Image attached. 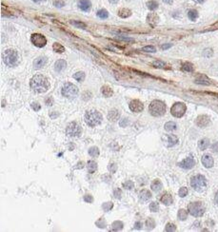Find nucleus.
I'll return each mask as SVG.
<instances>
[{
    "instance_id": "13d9d810",
    "label": "nucleus",
    "mask_w": 218,
    "mask_h": 232,
    "mask_svg": "<svg viewBox=\"0 0 218 232\" xmlns=\"http://www.w3.org/2000/svg\"><path fill=\"white\" fill-rule=\"evenodd\" d=\"M135 229H141L142 228V223L141 222H136L135 225Z\"/></svg>"
},
{
    "instance_id": "6ab92c4d",
    "label": "nucleus",
    "mask_w": 218,
    "mask_h": 232,
    "mask_svg": "<svg viewBox=\"0 0 218 232\" xmlns=\"http://www.w3.org/2000/svg\"><path fill=\"white\" fill-rule=\"evenodd\" d=\"M150 198H152V193H150V191L148 189H143L140 191V193H139V199H140L142 202H147Z\"/></svg>"
},
{
    "instance_id": "4c0bfd02",
    "label": "nucleus",
    "mask_w": 218,
    "mask_h": 232,
    "mask_svg": "<svg viewBox=\"0 0 218 232\" xmlns=\"http://www.w3.org/2000/svg\"><path fill=\"white\" fill-rule=\"evenodd\" d=\"M182 70H183L184 71H187V73H192V71H193V66H192V63L186 62V63L183 64Z\"/></svg>"
},
{
    "instance_id": "a878e982",
    "label": "nucleus",
    "mask_w": 218,
    "mask_h": 232,
    "mask_svg": "<svg viewBox=\"0 0 218 232\" xmlns=\"http://www.w3.org/2000/svg\"><path fill=\"white\" fill-rule=\"evenodd\" d=\"M162 183L161 182L158 180V179H155L153 183H152V185H150V187H152V189L154 191V192H158V191H160L161 189H162Z\"/></svg>"
},
{
    "instance_id": "69168bd1",
    "label": "nucleus",
    "mask_w": 218,
    "mask_h": 232,
    "mask_svg": "<svg viewBox=\"0 0 218 232\" xmlns=\"http://www.w3.org/2000/svg\"><path fill=\"white\" fill-rule=\"evenodd\" d=\"M109 1H110L111 4H115V3L118 2V0H109Z\"/></svg>"
},
{
    "instance_id": "c756f323",
    "label": "nucleus",
    "mask_w": 218,
    "mask_h": 232,
    "mask_svg": "<svg viewBox=\"0 0 218 232\" xmlns=\"http://www.w3.org/2000/svg\"><path fill=\"white\" fill-rule=\"evenodd\" d=\"M164 128H165V129L167 131H173V130L176 129L177 126H176V124L174 122H171H171H167L165 124Z\"/></svg>"
},
{
    "instance_id": "bf43d9fd",
    "label": "nucleus",
    "mask_w": 218,
    "mask_h": 232,
    "mask_svg": "<svg viewBox=\"0 0 218 232\" xmlns=\"http://www.w3.org/2000/svg\"><path fill=\"white\" fill-rule=\"evenodd\" d=\"M172 45L171 44H164V45H162V49H170Z\"/></svg>"
},
{
    "instance_id": "f8f14e48",
    "label": "nucleus",
    "mask_w": 218,
    "mask_h": 232,
    "mask_svg": "<svg viewBox=\"0 0 218 232\" xmlns=\"http://www.w3.org/2000/svg\"><path fill=\"white\" fill-rule=\"evenodd\" d=\"M130 109L132 110V112H135V113H138V112H141L142 110L144 109V105L141 101L139 100H136V99H135V100L131 101L130 103Z\"/></svg>"
},
{
    "instance_id": "4d7b16f0",
    "label": "nucleus",
    "mask_w": 218,
    "mask_h": 232,
    "mask_svg": "<svg viewBox=\"0 0 218 232\" xmlns=\"http://www.w3.org/2000/svg\"><path fill=\"white\" fill-rule=\"evenodd\" d=\"M211 148H212V150H213L214 152H218V142L214 143L213 145L211 146Z\"/></svg>"
},
{
    "instance_id": "79ce46f5",
    "label": "nucleus",
    "mask_w": 218,
    "mask_h": 232,
    "mask_svg": "<svg viewBox=\"0 0 218 232\" xmlns=\"http://www.w3.org/2000/svg\"><path fill=\"white\" fill-rule=\"evenodd\" d=\"M113 207H114V205H113V203H111V202H109V203H104L103 205H102L103 210H104V211H106V212H108V211L111 210V209H113Z\"/></svg>"
},
{
    "instance_id": "0e129e2a",
    "label": "nucleus",
    "mask_w": 218,
    "mask_h": 232,
    "mask_svg": "<svg viewBox=\"0 0 218 232\" xmlns=\"http://www.w3.org/2000/svg\"><path fill=\"white\" fill-rule=\"evenodd\" d=\"M33 2H35V3H39V2H44V1H46V0H32Z\"/></svg>"
},
{
    "instance_id": "20e7f679",
    "label": "nucleus",
    "mask_w": 218,
    "mask_h": 232,
    "mask_svg": "<svg viewBox=\"0 0 218 232\" xmlns=\"http://www.w3.org/2000/svg\"><path fill=\"white\" fill-rule=\"evenodd\" d=\"M149 112L154 117H161L166 112V105L160 100H154L150 104Z\"/></svg>"
},
{
    "instance_id": "c9c22d12",
    "label": "nucleus",
    "mask_w": 218,
    "mask_h": 232,
    "mask_svg": "<svg viewBox=\"0 0 218 232\" xmlns=\"http://www.w3.org/2000/svg\"><path fill=\"white\" fill-rule=\"evenodd\" d=\"M147 7L150 10H154L158 8V2L155 1V0H150V1L147 3Z\"/></svg>"
},
{
    "instance_id": "052dcab7",
    "label": "nucleus",
    "mask_w": 218,
    "mask_h": 232,
    "mask_svg": "<svg viewBox=\"0 0 218 232\" xmlns=\"http://www.w3.org/2000/svg\"><path fill=\"white\" fill-rule=\"evenodd\" d=\"M164 3H166V4H172V2H173V0H162Z\"/></svg>"
},
{
    "instance_id": "dca6fc26",
    "label": "nucleus",
    "mask_w": 218,
    "mask_h": 232,
    "mask_svg": "<svg viewBox=\"0 0 218 232\" xmlns=\"http://www.w3.org/2000/svg\"><path fill=\"white\" fill-rule=\"evenodd\" d=\"M78 7L80 8L83 12H89L92 8V3L90 0H79L78 2Z\"/></svg>"
},
{
    "instance_id": "5701e85b",
    "label": "nucleus",
    "mask_w": 218,
    "mask_h": 232,
    "mask_svg": "<svg viewBox=\"0 0 218 232\" xmlns=\"http://www.w3.org/2000/svg\"><path fill=\"white\" fill-rule=\"evenodd\" d=\"M87 169H88V172L89 173H93L95 172L96 169H97V164L96 162L92 161V160H90V161H88L87 163Z\"/></svg>"
},
{
    "instance_id": "3c124183",
    "label": "nucleus",
    "mask_w": 218,
    "mask_h": 232,
    "mask_svg": "<svg viewBox=\"0 0 218 232\" xmlns=\"http://www.w3.org/2000/svg\"><path fill=\"white\" fill-rule=\"evenodd\" d=\"M31 107H32V109L33 110H35V112H38V110H40V109H41L40 104L37 103V102H33V103H32Z\"/></svg>"
},
{
    "instance_id": "7c9ffc66",
    "label": "nucleus",
    "mask_w": 218,
    "mask_h": 232,
    "mask_svg": "<svg viewBox=\"0 0 218 232\" xmlns=\"http://www.w3.org/2000/svg\"><path fill=\"white\" fill-rule=\"evenodd\" d=\"M89 154H90V156L95 158V157H98L99 156V148L97 147H92L89 148Z\"/></svg>"
},
{
    "instance_id": "37998d69",
    "label": "nucleus",
    "mask_w": 218,
    "mask_h": 232,
    "mask_svg": "<svg viewBox=\"0 0 218 232\" xmlns=\"http://www.w3.org/2000/svg\"><path fill=\"white\" fill-rule=\"evenodd\" d=\"M175 230H176V226H175L174 224L169 223V224L166 225L165 231H167V232H173V231H175Z\"/></svg>"
},
{
    "instance_id": "58836bf2",
    "label": "nucleus",
    "mask_w": 218,
    "mask_h": 232,
    "mask_svg": "<svg viewBox=\"0 0 218 232\" xmlns=\"http://www.w3.org/2000/svg\"><path fill=\"white\" fill-rule=\"evenodd\" d=\"M111 226H113V230H121L123 228V226H124V225H123L122 222H120V221H116V222H114L113 225H111Z\"/></svg>"
},
{
    "instance_id": "6e6d98bb",
    "label": "nucleus",
    "mask_w": 218,
    "mask_h": 232,
    "mask_svg": "<svg viewBox=\"0 0 218 232\" xmlns=\"http://www.w3.org/2000/svg\"><path fill=\"white\" fill-rule=\"evenodd\" d=\"M119 125H120V126H122V128H125V126H128V119L127 118H123L121 121H120V123H119Z\"/></svg>"
},
{
    "instance_id": "c85d7f7f",
    "label": "nucleus",
    "mask_w": 218,
    "mask_h": 232,
    "mask_svg": "<svg viewBox=\"0 0 218 232\" xmlns=\"http://www.w3.org/2000/svg\"><path fill=\"white\" fill-rule=\"evenodd\" d=\"M188 17L189 18V20L195 21L198 18V12L196 10H189L188 12Z\"/></svg>"
},
{
    "instance_id": "8fccbe9b",
    "label": "nucleus",
    "mask_w": 218,
    "mask_h": 232,
    "mask_svg": "<svg viewBox=\"0 0 218 232\" xmlns=\"http://www.w3.org/2000/svg\"><path fill=\"white\" fill-rule=\"evenodd\" d=\"M95 224H96V225L98 226V228H104L105 226H106V222H105V220L103 218L99 219Z\"/></svg>"
},
{
    "instance_id": "ddd939ff",
    "label": "nucleus",
    "mask_w": 218,
    "mask_h": 232,
    "mask_svg": "<svg viewBox=\"0 0 218 232\" xmlns=\"http://www.w3.org/2000/svg\"><path fill=\"white\" fill-rule=\"evenodd\" d=\"M196 125L199 128H205V126H209L210 123V119L208 115H200L196 118Z\"/></svg>"
},
{
    "instance_id": "9b49d317",
    "label": "nucleus",
    "mask_w": 218,
    "mask_h": 232,
    "mask_svg": "<svg viewBox=\"0 0 218 232\" xmlns=\"http://www.w3.org/2000/svg\"><path fill=\"white\" fill-rule=\"evenodd\" d=\"M178 165L184 169H191L195 165V160L192 156H189V157H187L186 159H184L183 161H181L178 164Z\"/></svg>"
},
{
    "instance_id": "4be33fe9",
    "label": "nucleus",
    "mask_w": 218,
    "mask_h": 232,
    "mask_svg": "<svg viewBox=\"0 0 218 232\" xmlns=\"http://www.w3.org/2000/svg\"><path fill=\"white\" fill-rule=\"evenodd\" d=\"M119 116H120V114L118 112V110L117 109H111L108 113V119L110 121H111V122H114V121H116L119 118Z\"/></svg>"
},
{
    "instance_id": "2f4dec72",
    "label": "nucleus",
    "mask_w": 218,
    "mask_h": 232,
    "mask_svg": "<svg viewBox=\"0 0 218 232\" xmlns=\"http://www.w3.org/2000/svg\"><path fill=\"white\" fill-rule=\"evenodd\" d=\"M177 217L180 221H185L188 218V211L185 210V209H183V208L179 209V211H178V214H177Z\"/></svg>"
},
{
    "instance_id": "e2e57ef3",
    "label": "nucleus",
    "mask_w": 218,
    "mask_h": 232,
    "mask_svg": "<svg viewBox=\"0 0 218 232\" xmlns=\"http://www.w3.org/2000/svg\"><path fill=\"white\" fill-rule=\"evenodd\" d=\"M195 2H197V3H200V4H202V3H204L205 2V0H194Z\"/></svg>"
},
{
    "instance_id": "423d86ee",
    "label": "nucleus",
    "mask_w": 218,
    "mask_h": 232,
    "mask_svg": "<svg viewBox=\"0 0 218 232\" xmlns=\"http://www.w3.org/2000/svg\"><path fill=\"white\" fill-rule=\"evenodd\" d=\"M188 210L189 213L193 217H201L205 213V207L201 202H193L189 205Z\"/></svg>"
},
{
    "instance_id": "6e6552de",
    "label": "nucleus",
    "mask_w": 218,
    "mask_h": 232,
    "mask_svg": "<svg viewBox=\"0 0 218 232\" xmlns=\"http://www.w3.org/2000/svg\"><path fill=\"white\" fill-rule=\"evenodd\" d=\"M187 110L186 105L182 102H176L173 104V106L171 109V113L172 116H174L176 118H181L182 116H184Z\"/></svg>"
},
{
    "instance_id": "2eb2a0df",
    "label": "nucleus",
    "mask_w": 218,
    "mask_h": 232,
    "mask_svg": "<svg viewBox=\"0 0 218 232\" xmlns=\"http://www.w3.org/2000/svg\"><path fill=\"white\" fill-rule=\"evenodd\" d=\"M195 83L199 85H204V86H210L211 84L210 80L204 74L198 75L196 78H195Z\"/></svg>"
},
{
    "instance_id": "aec40b11",
    "label": "nucleus",
    "mask_w": 218,
    "mask_h": 232,
    "mask_svg": "<svg viewBox=\"0 0 218 232\" xmlns=\"http://www.w3.org/2000/svg\"><path fill=\"white\" fill-rule=\"evenodd\" d=\"M147 21H148V23H149L150 26L154 27L156 24L158 23L159 18H158V16L156 15L155 13H149L148 16H147Z\"/></svg>"
},
{
    "instance_id": "cd10ccee",
    "label": "nucleus",
    "mask_w": 218,
    "mask_h": 232,
    "mask_svg": "<svg viewBox=\"0 0 218 232\" xmlns=\"http://www.w3.org/2000/svg\"><path fill=\"white\" fill-rule=\"evenodd\" d=\"M118 15L120 16L121 18H127V17H129V16L132 15V10L127 9V8L120 9L119 12H118Z\"/></svg>"
},
{
    "instance_id": "c03bdc74",
    "label": "nucleus",
    "mask_w": 218,
    "mask_h": 232,
    "mask_svg": "<svg viewBox=\"0 0 218 232\" xmlns=\"http://www.w3.org/2000/svg\"><path fill=\"white\" fill-rule=\"evenodd\" d=\"M150 210L152 212H157L159 210V206L156 202H153L150 204Z\"/></svg>"
},
{
    "instance_id": "4468645a",
    "label": "nucleus",
    "mask_w": 218,
    "mask_h": 232,
    "mask_svg": "<svg viewBox=\"0 0 218 232\" xmlns=\"http://www.w3.org/2000/svg\"><path fill=\"white\" fill-rule=\"evenodd\" d=\"M201 162H202L203 165H204L205 168H212V167H213V164H214L213 158H212V156L210 155V154H205V155H203Z\"/></svg>"
},
{
    "instance_id": "de8ad7c7",
    "label": "nucleus",
    "mask_w": 218,
    "mask_h": 232,
    "mask_svg": "<svg viewBox=\"0 0 218 232\" xmlns=\"http://www.w3.org/2000/svg\"><path fill=\"white\" fill-rule=\"evenodd\" d=\"M53 4V6H55L56 8H62L65 6V2L63 0H54Z\"/></svg>"
},
{
    "instance_id": "f03ea898",
    "label": "nucleus",
    "mask_w": 218,
    "mask_h": 232,
    "mask_svg": "<svg viewBox=\"0 0 218 232\" xmlns=\"http://www.w3.org/2000/svg\"><path fill=\"white\" fill-rule=\"evenodd\" d=\"M3 61L9 67H15L19 63V55L18 52L14 49H6L3 52Z\"/></svg>"
},
{
    "instance_id": "a19ab883",
    "label": "nucleus",
    "mask_w": 218,
    "mask_h": 232,
    "mask_svg": "<svg viewBox=\"0 0 218 232\" xmlns=\"http://www.w3.org/2000/svg\"><path fill=\"white\" fill-rule=\"evenodd\" d=\"M122 186L125 189H128V190H131L135 187V184H133V182H132V181H126L125 183H123Z\"/></svg>"
},
{
    "instance_id": "f704fd0d",
    "label": "nucleus",
    "mask_w": 218,
    "mask_h": 232,
    "mask_svg": "<svg viewBox=\"0 0 218 232\" xmlns=\"http://www.w3.org/2000/svg\"><path fill=\"white\" fill-rule=\"evenodd\" d=\"M155 228V222L153 218H148L146 221V228L148 230H153Z\"/></svg>"
},
{
    "instance_id": "412c9836",
    "label": "nucleus",
    "mask_w": 218,
    "mask_h": 232,
    "mask_svg": "<svg viewBox=\"0 0 218 232\" xmlns=\"http://www.w3.org/2000/svg\"><path fill=\"white\" fill-rule=\"evenodd\" d=\"M66 66H67V63H66L65 60L60 59V60H58L56 63H55L54 70H55V71H57V73H61V71H62L66 68Z\"/></svg>"
},
{
    "instance_id": "ea45409f",
    "label": "nucleus",
    "mask_w": 218,
    "mask_h": 232,
    "mask_svg": "<svg viewBox=\"0 0 218 232\" xmlns=\"http://www.w3.org/2000/svg\"><path fill=\"white\" fill-rule=\"evenodd\" d=\"M71 24L74 25V27L78 28V29H83L85 30L86 29V25L83 23V22H80V21H75V20H71Z\"/></svg>"
},
{
    "instance_id": "7ed1b4c3",
    "label": "nucleus",
    "mask_w": 218,
    "mask_h": 232,
    "mask_svg": "<svg viewBox=\"0 0 218 232\" xmlns=\"http://www.w3.org/2000/svg\"><path fill=\"white\" fill-rule=\"evenodd\" d=\"M85 122L88 126H92V128L96 126L101 124L102 115L97 110H94V109L89 110L85 114Z\"/></svg>"
},
{
    "instance_id": "5fc2aeb1",
    "label": "nucleus",
    "mask_w": 218,
    "mask_h": 232,
    "mask_svg": "<svg viewBox=\"0 0 218 232\" xmlns=\"http://www.w3.org/2000/svg\"><path fill=\"white\" fill-rule=\"evenodd\" d=\"M84 201L89 203V204H91V203L93 202V198H92V195H85L84 196Z\"/></svg>"
},
{
    "instance_id": "f3484780",
    "label": "nucleus",
    "mask_w": 218,
    "mask_h": 232,
    "mask_svg": "<svg viewBox=\"0 0 218 232\" xmlns=\"http://www.w3.org/2000/svg\"><path fill=\"white\" fill-rule=\"evenodd\" d=\"M46 63H47V58L46 57H44V56L38 57L35 60V62H33V67H35L36 70L41 69L46 65Z\"/></svg>"
},
{
    "instance_id": "680f3d73",
    "label": "nucleus",
    "mask_w": 218,
    "mask_h": 232,
    "mask_svg": "<svg viewBox=\"0 0 218 232\" xmlns=\"http://www.w3.org/2000/svg\"><path fill=\"white\" fill-rule=\"evenodd\" d=\"M214 201H215V203H216V205H218V191L216 192V194H215V197H214Z\"/></svg>"
},
{
    "instance_id": "9d476101",
    "label": "nucleus",
    "mask_w": 218,
    "mask_h": 232,
    "mask_svg": "<svg viewBox=\"0 0 218 232\" xmlns=\"http://www.w3.org/2000/svg\"><path fill=\"white\" fill-rule=\"evenodd\" d=\"M31 41H32V43L33 44V45H35V47H37V48H43V47H45L46 44H47L46 37L43 34H32Z\"/></svg>"
},
{
    "instance_id": "0eeeda50",
    "label": "nucleus",
    "mask_w": 218,
    "mask_h": 232,
    "mask_svg": "<svg viewBox=\"0 0 218 232\" xmlns=\"http://www.w3.org/2000/svg\"><path fill=\"white\" fill-rule=\"evenodd\" d=\"M61 93L66 98H74L78 94V89L75 85L71 84V83H66L62 88Z\"/></svg>"
},
{
    "instance_id": "09e8293b",
    "label": "nucleus",
    "mask_w": 218,
    "mask_h": 232,
    "mask_svg": "<svg viewBox=\"0 0 218 232\" xmlns=\"http://www.w3.org/2000/svg\"><path fill=\"white\" fill-rule=\"evenodd\" d=\"M153 67H155V68L161 69V68H164L165 66H166V64H165L164 62H162V61H159V60H157V61H154V62L153 63Z\"/></svg>"
},
{
    "instance_id": "864d4df0",
    "label": "nucleus",
    "mask_w": 218,
    "mask_h": 232,
    "mask_svg": "<svg viewBox=\"0 0 218 232\" xmlns=\"http://www.w3.org/2000/svg\"><path fill=\"white\" fill-rule=\"evenodd\" d=\"M114 196L115 199H121V196H122V190L120 189H114Z\"/></svg>"
},
{
    "instance_id": "a18cd8bd",
    "label": "nucleus",
    "mask_w": 218,
    "mask_h": 232,
    "mask_svg": "<svg viewBox=\"0 0 218 232\" xmlns=\"http://www.w3.org/2000/svg\"><path fill=\"white\" fill-rule=\"evenodd\" d=\"M188 193H189V190H188V189L186 186L181 187V189H179V191H178V194H179V196L182 197V198L186 197L188 195Z\"/></svg>"
},
{
    "instance_id": "f257e3e1",
    "label": "nucleus",
    "mask_w": 218,
    "mask_h": 232,
    "mask_svg": "<svg viewBox=\"0 0 218 232\" xmlns=\"http://www.w3.org/2000/svg\"><path fill=\"white\" fill-rule=\"evenodd\" d=\"M30 87L32 91L38 93L46 92L50 87V83L48 79L44 75L36 74L32 77L30 81Z\"/></svg>"
},
{
    "instance_id": "49530a36",
    "label": "nucleus",
    "mask_w": 218,
    "mask_h": 232,
    "mask_svg": "<svg viewBox=\"0 0 218 232\" xmlns=\"http://www.w3.org/2000/svg\"><path fill=\"white\" fill-rule=\"evenodd\" d=\"M142 51L145 52H155L156 49L153 46H146V47L142 48Z\"/></svg>"
},
{
    "instance_id": "39448f33",
    "label": "nucleus",
    "mask_w": 218,
    "mask_h": 232,
    "mask_svg": "<svg viewBox=\"0 0 218 232\" xmlns=\"http://www.w3.org/2000/svg\"><path fill=\"white\" fill-rule=\"evenodd\" d=\"M191 186L194 190L198 192H202L207 187V180L203 175H195L191 179Z\"/></svg>"
},
{
    "instance_id": "1a4fd4ad",
    "label": "nucleus",
    "mask_w": 218,
    "mask_h": 232,
    "mask_svg": "<svg viewBox=\"0 0 218 232\" xmlns=\"http://www.w3.org/2000/svg\"><path fill=\"white\" fill-rule=\"evenodd\" d=\"M66 133L71 137H79L82 133V129L79 124H77L76 122H71L66 129Z\"/></svg>"
},
{
    "instance_id": "603ef678",
    "label": "nucleus",
    "mask_w": 218,
    "mask_h": 232,
    "mask_svg": "<svg viewBox=\"0 0 218 232\" xmlns=\"http://www.w3.org/2000/svg\"><path fill=\"white\" fill-rule=\"evenodd\" d=\"M108 168H109V171H110L111 173H114L115 171L117 170V165L114 163H111V165H109Z\"/></svg>"
},
{
    "instance_id": "b1692460",
    "label": "nucleus",
    "mask_w": 218,
    "mask_h": 232,
    "mask_svg": "<svg viewBox=\"0 0 218 232\" xmlns=\"http://www.w3.org/2000/svg\"><path fill=\"white\" fill-rule=\"evenodd\" d=\"M167 146L168 147H173L178 143V138L175 135H168L167 136Z\"/></svg>"
},
{
    "instance_id": "393cba45",
    "label": "nucleus",
    "mask_w": 218,
    "mask_h": 232,
    "mask_svg": "<svg viewBox=\"0 0 218 232\" xmlns=\"http://www.w3.org/2000/svg\"><path fill=\"white\" fill-rule=\"evenodd\" d=\"M210 147V140L208 138H204V139H201L198 142V147L201 150H205Z\"/></svg>"
},
{
    "instance_id": "473e14b6",
    "label": "nucleus",
    "mask_w": 218,
    "mask_h": 232,
    "mask_svg": "<svg viewBox=\"0 0 218 232\" xmlns=\"http://www.w3.org/2000/svg\"><path fill=\"white\" fill-rule=\"evenodd\" d=\"M53 51L57 53H62L65 52V48L59 43H54L53 45Z\"/></svg>"
},
{
    "instance_id": "e433bc0d",
    "label": "nucleus",
    "mask_w": 218,
    "mask_h": 232,
    "mask_svg": "<svg viewBox=\"0 0 218 232\" xmlns=\"http://www.w3.org/2000/svg\"><path fill=\"white\" fill-rule=\"evenodd\" d=\"M85 76L86 75H85V73H83V71H78V73L74 74V78L76 81H78V82H83L84 79H85Z\"/></svg>"
},
{
    "instance_id": "a211bd4d",
    "label": "nucleus",
    "mask_w": 218,
    "mask_h": 232,
    "mask_svg": "<svg viewBox=\"0 0 218 232\" xmlns=\"http://www.w3.org/2000/svg\"><path fill=\"white\" fill-rule=\"evenodd\" d=\"M160 201H161L162 204H164L165 206H171L172 204V202H173V199H172V196L170 194V193L166 192L163 194V196L161 197Z\"/></svg>"
},
{
    "instance_id": "72a5a7b5",
    "label": "nucleus",
    "mask_w": 218,
    "mask_h": 232,
    "mask_svg": "<svg viewBox=\"0 0 218 232\" xmlns=\"http://www.w3.org/2000/svg\"><path fill=\"white\" fill-rule=\"evenodd\" d=\"M96 15L98 16L99 18H101V19H106V18L109 17V13L105 9H101V10H97Z\"/></svg>"
},
{
    "instance_id": "bb28decb",
    "label": "nucleus",
    "mask_w": 218,
    "mask_h": 232,
    "mask_svg": "<svg viewBox=\"0 0 218 232\" xmlns=\"http://www.w3.org/2000/svg\"><path fill=\"white\" fill-rule=\"evenodd\" d=\"M101 92H102L103 96H105V97H111L114 94L113 90H111L109 86H103L101 88Z\"/></svg>"
}]
</instances>
